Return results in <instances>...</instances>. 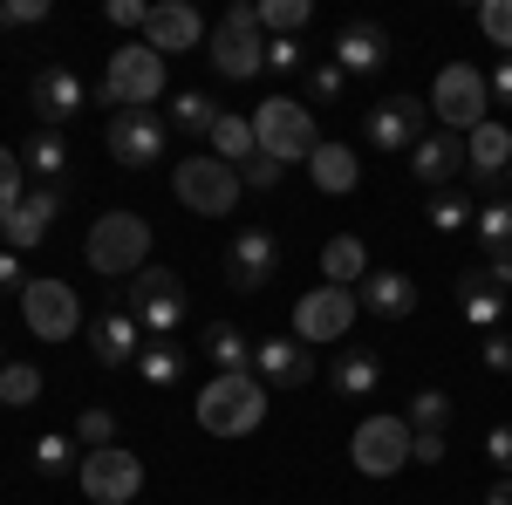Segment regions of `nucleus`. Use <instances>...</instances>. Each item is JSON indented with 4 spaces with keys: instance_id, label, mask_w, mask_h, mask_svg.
I'll return each instance as SVG.
<instances>
[{
    "instance_id": "obj_37",
    "label": "nucleus",
    "mask_w": 512,
    "mask_h": 505,
    "mask_svg": "<svg viewBox=\"0 0 512 505\" xmlns=\"http://www.w3.org/2000/svg\"><path fill=\"white\" fill-rule=\"evenodd\" d=\"M253 14H260V28H267V35H287V41H301V28H308V21H315V0H267V7H253Z\"/></svg>"
},
{
    "instance_id": "obj_50",
    "label": "nucleus",
    "mask_w": 512,
    "mask_h": 505,
    "mask_svg": "<svg viewBox=\"0 0 512 505\" xmlns=\"http://www.w3.org/2000/svg\"><path fill=\"white\" fill-rule=\"evenodd\" d=\"M410 465H444V437H417L410 430Z\"/></svg>"
},
{
    "instance_id": "obj_9",
    "label": "nucleus",
    "mask_w": 512,
    "mask_h": 505,
    "mask_svg": "<svg viewBox=\"0 0 512 505\" xmlns=\"http://www.w3.org/2000/svg\"><path fill=\"white\" fill-rule=\"evenodd\" d=\"M349 465L362 478H396V471L410 465V424L390 417V410H376V417H362L349 430Z\"/></svg>"
},
{
    "instance_id": "obj_45",
    "label": "nucleus",
    "mask_w": 512,
    "mask_h": 505,
    "mask_svg": "<svg viewBox=\"0 0 512 505\" xmlns=\"http://www.w3.org/2000/svg\"><path fill=\"white\" fill-rule=\"evenodd\" d=\"M294 69H308V48L301 41H267V76H294Z\"/></svg>"
},
{
    "instance_id": "obj_21",
    "label": "nucleus",
    "mask_w": 512,
    "mask_h": 505,
    "mask_svg": "<svg viewBox=\"0 0 512 505\" xmlns=\"http://www.w3.org/2000/svg\"><path fill=\"white\" fill-rule=\"evenodd\" d=\"M205 35H212V28L198 21L192 0H158L151 21H144V48H158V55H185V48H198Z\"/></svg>"
},
{
    "instance_id": "obj_27",
    "label": "nucleus",
    "mask_w": 512,
    "mask_h": 505,
    "mask_svg": "<svg viewBox=\"0 0 512 505\" xmlns=\"http://www.w3.org/2000/svg\"><path fill=\"white\" fill-rule=\"evenodd\" d=\"M321 280H328V287H362V280H369V246L355 233H335L321 246Z\"/></svg>"
},
{
    "instance_id": "obj_22",
    "label": "nucleus",
    "mask_w": 512,
    "mask_h": 505,
    "mask_svg": "<svg viewBox=\"0 0 512 505\" xmlns=\"http://www.w3.org/2000/svg\"><path fill=\"white\" fill-rule=\"evenodd\" d=\"M390 55H396L390 28H376V21H342V35H335V69H342V76H376Z\"/></svg>"
},
{
    "instance_id": "obj_55",
    "label": "nucleus",
    "mask_w": 512,
    "mask_h": 505,
    "mask_svg": "<svg viewBox=\"0 0 512 505\" xmlns=\"http://www.w3.org/2000/svg\"><path fill=\"white\" fill-rule=\"evenodd\" d=\"M506 185H512V164H506Z\"/></svg>"
},
{
    "instance_id": "obj_19",
    "label": "nucleus",
    "mask_w": 512,
    "mask_h": 505,
    "mask_svg": "<svg viewBox=\"0 0 512 505\" xmlns=\"http://www.w3.org/2000/svg\"><path fill=\"white\" fill-rule=\"evenodd\" d=\"M55 212H62V185H35V192L14 205V219L0 226V239H7V253H35L41 239L55 233Z\"/></svg>"
},
{
    "instance_id": "obj_20",
    "label": "nucleus",
    "mask_w": 512,
    "mask_h": 505,
    "mask_svg": "<svg viewBox=\"0 0 512 505\" xmlns=\"http://www.w3.org/2000/svg\"><path fill=\"white\" fill-rule=\"evenodd\" d=\"M506 164H512V130L499 117H485L465 137V178H472L478 192H492V185H506Z\"/></svg>"
},
{
    "instance_id": "obj_35",
    "label": "nucleus",
    "mask_w": 512,
    "mask_h": 505,
    "mask_svg": "<svg viewBox=\"0 0 512 505\" xmlns=\"http://www.w3.org/2000/svg\"><path fill=\"white\" fill-rule=\"evenodd\" d=\"M137 376H144L151 389L185 383V349H178V342H144V355H137Z\"/></svg>"
},
{
    "instance_id": "obj_26",
    "label": "nucleus",
    "mask_w": 512,
    "mask_h": 505,
    "mask_svg": "<svg viewBox=\"0 0 512 505\" xmlns=\"http://www.w3.org/2000/svg\"><path fill=\"white\" fill-rule=\"evenodd\" d=\"M328 383L342 389V396H376V383H383V355L362 349V342H342L335 369H328Z\"/></svg>"
},
{
    "instance_id": "obj_13",
    "label": "nucleus",
    "mask_w": 512,
    "mask_h": 505,
    "mask_svg": "<svg viewBox=\"0 0 512 505\" xmlns=\"http://www.w3.org/2000/svg\"><path fill=\"white\" fill-rule=\"evenodd\" d=\"M362 137H369V151H417L424 137H431V103H417V96H383L376 110H362Z\"/></svg>"
},
{
    "instance_id": "obj_11",
    "label": "nucleus",
    "mask_w": 512,
    "mask_h": 505,
    "mask_svg": "<svg viewBox=\"0 0 512 505\" xmlns=\"http://www.w3.org/2000/svg\"><path fill=\"white\" fill-rule=\"evenodd\" d=\"M362 321V301H355V287H308L301 301H294V342H349V328Z\"/></svg>"
},
{
    "instance_id": "obj_24",
    "label": "nucleus",
    "mask_w": 512,
    "mask_h": 505,
    "mask_svg": "<svg viewBox=\"0 0 512 505\" xmlns=\"http://www.w3.org/2000/svg\"><path fill=\"white\" fill-rule=\"evenodd\" d=\"M355 301L376 321H403V314H417V280L403 267H369V280L355 287Z\"/></svg>"
},
{
    "instance_id": "obj_16",
    "label": "nucleus",
    "mask_w": 512,
    "mask_h": 505,
    "mask_svg": "<svg viewBox=\"0 0 512 505\" xmlns=\"http://www.w3.org/2000/svg\"><path fill=\"white\" fill-rule=\"evenodd\" d=\"M28 96H35L41 130H69V123H76V110L89 103V82H82L69 62H41L35 82H28Z\"/></svg>"
},
{
    "instance_id": "obj_38",
    "label": "nucleus",
    "mask_w": 512,
    "mask_h": 505,
    "mask_svg": "<svg viewBox=\"0 0 512 505\" xmlns=\"http://www.w3.org/2000/svg\"><path fill=\"white\" fill-rule=\"evenodd\" d=\"M41 383H48V376H41L35 362H7V369H0V410H28L41 396Z\"/></svg>"
},
{
    "instance_id": "obj_51",
    "label": "nucleus",
    "mask_w": 512,
    "mask_h": 505,
    "mask_svg": "<svg viewBox=\"0 0 512 505\" xmlns=\"http://www.w3.org/2000/svg\"><path fill=\"white\" fill-rule=\"evenodd\" d=\"M21 287H28V280H21V253L0 246V294H21Z\"/></svg>"
},
{
    "instance_id": "obj_39",
    "label": "nucleus",
    "mask_w": 512,
    "mask_h": 505,
    "mask_svg": "<svg viewBox=\"0 0 512 505\" xmlns=\"http://www.w3.org/2000/svg\"><path fill=\"white\" fill-rule=\"evenodd\" d=\"M424 219H431L437 233H465V226L478 219V205H472L465 192H431V205H424Z\"/></svg>"
},
{
    "instance_id": "obj_17",
    "label": "nucleus",
    "mask_w": 512,
    "mask_h": 505,
    "mask_svg": "<svg viewBox=\"0 0 512 505\" xmlns=\"http://www.w3.org/2000/svg\"><path fill=\"white\" fill-rule=\"evenodd\" d=\"M82 335H89V355H96L103 369H137V355H144V321H137L130 308L96 314Z\"/></svg>"
},
{
    "instance_id": "obj_44",
    "label": "nucleus",
    "mask_w": 512,
    "mask_h": 505,
    "mask_svg": "<svg viewBox=\"0 0 512 505\" xmlns=\"http://www.w3.org/2000/svg\"><path fill=\"white\" fill-rule=\"evenodd\" d=\"M280 171H287V164H274L267 151H253L246 164H239V185H246V192H274V185H280Z\"/></svg>"
},
{
    "instance_id": "obj_41",
    "label": "nucleus",
    "mask_w": 512,
    "mask_h": 505,
    "mask_svg": "<svg viewBox=\"0 0 512 505\" xmlns=\"http://www.w3.org/2000/svg\"><path fill=\"white\" fill-rule=\"evenodd\" d=\"M478 35L512 55V0H485V7H478Z\"/></svg>"
},
{
    "instance_id": "obj_34",
    "label": "nucleus",
    "mask_w": 512,
    "mask_h": 505,
    "mask_svg": "<svg viewBox=\"0 0 512 505\" xmlns=\"http://www.w3.org/2000/svg\"><path fill=\"white\" fill-rule=\"evenodd\" d=\"M35 471L41 478H76V430H41L35 437Z\"/></svg>"
},
{
    "instance_id": "obj_40",
    "label": "nucleus",
    "mask_w": 512,
    "mask_h": 505,
    "mask_svg": "<svg viewBox=\"0 0 512 505\" xmlns=\"http://www.w3.org/2000/svg\"><path fill=\"white\" fill-rule=\"evenodd\" d=\"M28 198V164H21V151H7L0 144V226L14 219V205Z\"/></svg>"
},
{
    "instance_id": "obj_46",
    "label": "nucleus",
    "mask_w": 512,
    "mask_h": 505,
    "mask_svg": "<svg viewBox=\"0 0 512 505\" xmlns=\"http://www.w3.org/2000/svg\"><path fill=\"white\" fill-rule=\"evenodd\" d=\"M0 21L7 28H35V21H48V0H0Z\"/></svg>"
},
{
    "instance_id": "obj_31",
    "label": "nucleus",
    "mask_w": 512,
    "mask_h": 505,
    "mask_svg": "<svg viewBox=\"0 0 512 505\" xmlns=\"http://www.w3.org/2000/svg\"><path fill=\"white\" fill-rule=\"evenodd\" d=\"M205 355H212L219 376H253V342L239 335L233 321H212V328H205Z\"/></svg>"
},
{
    "instance_id": "obj_7",
    "label": "nucleus",
    "mask_w": 512,
    "mask_h": 505,
    "mask_svg": "<svg viewBox=\"0 0 512 505\" xmlns=\"http://www.w3.org/2000/svg\"><path fill=\"white\" fill-rule=\"evenodd\" d=\"M185 308H192V294H185V273L144 267L137 280H130V314L144 321V342H178V328H185Z\"/></svg>"
},
{
    "instance_id": "obj_28",
    "label": "nucleus",
    "mask_w": 512,
    "mask_h": 505,
    "mask_svg": "<svg viewBox=\"0 0 512 505\" xmlns=\"http://www.w3.org/2000/svg\"><path fill=\"white\" fill-rule=\"evenodd\" d=\"M308 178H315L321 192H355V185H362V164H355V151L349 144H328V137H321L315 144V157H308Z\"/></svg>"
},
{
    "instance_id": "obj_29",
    "label": "nucleus",
    "mask_w": 512,
    "mask_h": 505,
    "mask_svg": "<svg viewBox=\"0 0 512 505\" xmlns=\"http://www.w3.org/2000/svg\"><path fill=\"white\" fill-rule=\"evenodd\" d=\"M472 239L485 253V267H512V198H492L472 219Z\"/></svg>"
},
{
    "instance_id": "obj_25",
    "label": "nucleus",
    "mask_w": 512,
    "mask_h": 505,
    "mask_svg": "<svg viewBox=\"0 0 512 505\" xmlns=\"http://www.w3.org/2000/svg\"><path fill=\"white\" fill-rule=\"evenodd\" d=\"M458 308H465V321H472L478 335H492V328H506V314H512V301L485 280V273H458Z\"/></svg>"
},
{
    "instance_id": "obj_14",
    "label": "nucleus",
    "mask_w": 512,
    "mask_h": 505,
    "mask_svg": "<svg viewBox=\"0 0 512 505\" xmlns=\"http://www.w3.org/2000/svg\"><path fill=\"white\" fill-rule=\"evenodd\" d=\"M103 144H110V157H117L123 171H151V164H164L171 123L158 110H117V117L103 123Z\"/></svg>"
},
{
    "instance_id": "obj_36",
    "label": "nucleus",
    "mask_w": 512,
    "mask_h": 505,
    "mask_svg": "<svg viewBox=\"0 0 512 505\" xmlns=\"http://www.w3.org/2000/svg\"><path fill=\"white\" fill-rule=\"evenodd\" d=\"M403 424L417 430V437H444V430H451V396H444V389H417L410 410H403Z\"/></svg>"
},
{
    "instance_id": "obj_43",
    "label": "nucleus",
    "mask_w": 512,
    "mask_h": 505,
    "mask_svg": "<svg viewBox=\"0 0 512 505\" xmlns=\"http://www.w3.org/2000/svg\"><path fill=\"white\" fill-rule=\"evenodd\" d=\"M110 437H117V417H110V410H82L76 417V444L82 451H103Z\"/></svg>"
},
{
    "instance_id": "obj_42",
    "label": "nucleus",
    "mask_w": 512,
    "mask_h": 505,
    "mask_svg": "<svg viewBox=\"0 0 512 505\" xmlns=\"http://www.w3.org/2000/svg\"><path fill=\"white\" fill-rule=\"evenodd\" d=\"M342 89H349V76H342L335 62H321V69H308V103H315V110H328V103H342Z\"/></svg>"
},
{
    "instance_id": "obj_30",
    "label": "nucleus",
    "mask_w": 512,
    "mask_h": 505,
    "mask_svg": "<svg viewBox=\"0 0 512 505\" xmlns=\"http://www.w3.org/2000/svg\"><path fill=\"white\" fill-rule=\"evenodd\" d=\"M21 164L35 171L41 185H62V178H69V137H62V130H41V123H35V137L21 144Z\"/></svg>"
},
{
    "instance_id": "obj_53",
    "label": "nucleus",
    "mask_w": 512,
    "mask_h": 505,
    "mask_svg": "<svg viewBox=\"0 0 512 505\" xmlns=\"http://www.w3.org/2000/svg\"><path fill=\"white\" fill-rule=\"evenodd\" d=\"M485 505H512V478H499V485L485 492Z\"/></svg>"
},
{
    "instance_id": "obj_32",
    "label": "nucleus",
    "mask_w": 512,
    "mask_h": 505,
    "mask_svg": "<svg viewBox=\"0 0 512 505\" xmlns=\"http://www.w3.org/2000/svg\"><path fill=\"white\" fill-rule=\"evenodd\" d=\"M205 144H212V157H226V164H246V157L260 151V137H253V117H239V110H219V123H212V137H205Z\"/></svg>"
},
{
    "instance_id": "obj_23",
    "label": "nucleus",
    "mask_w": 512,
    "mask_h": 505,
    "mask_svg": "<svg viewBox=\"0 0 512 505\" xmlns=\"http://www.w3.org/2000/svg\"><path fill=\"white\" fill-rule=\"evenodd\" d=\"M458 164H465V137L458 130H431L417 151H410V178L424 192H451L458 185Z\"/></svg>"
},
{
    "instance_id": "obj_15",
    "label": "nucleus",
    "mask_w": 512,
    "mask_h": 505,
    "mask_svg": "<svg viewBox=\"0 0 512 505\" xmlns=\"http://www.w3.org/2000/svg\"><path fill=\"white\" fill-rule=\"evenodd\" d=\"M274 273H280V233L274 226H239L233 246H226V287L260 294Z\"/></svg>"
},
{
    "instance_id": "obj_10",
    "label": "nucleus",
    "mask_w": 512,
    "mask_h": 505,
    "mask_svg": "<svg viewBox=\"0 0 512 505\" xmlns=\"http://www.w3.org/2000/svg\"><path fill=\"white\" fill-rule=\"evenodd\" d=\"M21 321H28V335L35 342H69L82 328V301L69 280H55V273H35L28 287H21Z\"/></svg>"
},
{
    "instance_id": "obj_4",
    "label": "nucleus",
    "mask_w": 512,
    "mask_h": 505,
    "mask_svg": "<svg viewBox=\"0 0 512 505\" xmlns=\"http://www.w3.org/2000/svg\"><path fill=\"white\" fill-rule=\"evenodd\" d=\"M205 55H212V69L226 82L267 76V28H260V14L253 7H226L212 21V35H205Z\"/></svg>"
},
{
    "instance_id": "obj_48",
    "label": "nucleus",
    "mask_w": 512,
    "mask_h": 505,
    "mask_svg": "<svg viewBox=\"0 0 512 505\" xmlns=\"http://www.w3.org/2000/svg\"><path fill=\"white\" fill-rule=\"evenodd\" d=\"M103 14H110V28H130V35H144V21H151V7H144V0H110Z\"/></svg>"
},
{
    "instance_id": "obj_12",
    "label": "nucleus",
    "mask_w": 512,
    "mask_h": 505,
    "mask_svg": "<svg viewBox=\"0 0 512 505\" xmlns=\"http://www.w3.org/2000/svg\"><path fill=\"white\" fill-rule=\"evenodd\" d=\"M82 499L89 505H130L144 492V458L123 451V444H103V451H82V471H76Z\"/></svg>"
},
{
    "instance_id": "obj_2",
    "label": "nucleus",
    "mask_w": 512,
    "mask_h": 505,
    "mask_svg": "<svg viewBox=\"0 0 512 505\" xmlns=\"http://www.w3.org/2000/svg\"><path fill=\"white\" fill-rule=\"evenodd\" d=\"M192 417L205 437H253V430L267 424V383L260 376H212V383L198 389Z\"/></svg>"
},
{
    "instance_id": "obj_1",
    "label": "nucleus",
    "mask_w": 512,
    "mask_h": 505,
    "mask_svg": "<svg viewBox=\"0 0 512 505\" xmlns=\"http://www.w3.org/2000/svg\"><path fill=\"white\" fill-rule=\"evenodd\" d=\"M82 260L103 280H137L151 267V219L144 212H103L89 226V239H82Z\"/></svg>"
},
{
    "instance_id": "obj_52",
    "label": "nucleus",
    "mask_w": 512,
    "mask_h": 505,
    "mask_svg": "<svg viewBox=\"0 0 512 505\" xmlns=\"http://www.w3.org/2000/svg\"><path fill=\"white\" fill-rule=\"evenodd\" d=\"M485 89H492L499 103H512V55H506V62H499V69H492V76H485Z\"/></svg>"
},
{
    "instance_id": "obj_49",
    "label": "nucleus",
    "mask_w": 512,
    "mask_h": 505,
    "mask_svg": "<svg viewBox=\"0 0 512 505\" xmlns=\"http://www.w3.org/2000/svg\"><path fill=\"white\" fill-rule=\"evenodd\" d=\"M485 458H492V465H499V471H506V478H512V424L485 430Z\"/></svg>"
},
{
    "instance_id": "obj_54",
    "label": "nucleus",
    "mask_w": 512,
    "mask_h": 505,
    "mask_svg": "<svg viewBox=\"0 0 512 505\" xmlns=\"http://www.w3.org/2000/svg\"><path fill=\"white\" fill-rule=\"evenodd\" d=\"M0 369H7V349H0Z\"/></svg>"
},
{
    "instance_id": "obj_47",
    "label": "nucleus",
    "mask_w": 512,
    "mask_h": 505,
    "mask_svg": "<svg viewBox=\"0 0 512 505\" xmlns=\"http://www.w3.org/2000/svg\"><path fill=\"white\" fill-rule=\"evenodd\" d=\"M478 355H485V369H492V376H512V335H506V328H492Z\"/></svg>"
},
{
    "instance_id": "obj_18",
    "label": "nucleus",
    "mask_w": 512,
    "mask_h": 505,
    "mask_svg": "<svg viewBox=\"0 0 512 505\" xmlns=\"http://www.w3.org/2000/svg\"><path fill=\"white\" fill-rule=\"evenodd\" d=\"M253 376L267 389H301V383H315V355L294 335H267V342H253Z\"/></svg>"
},
{
    "instance_id": "obj_3",
    "label": "nucleus",
    "mask_w": 512,
    "mask_h": 505,
    "mask_svg": "<svg viewBox=\"0 0 512 505\" xmlns=\"http://www.w3.org/2000/svg\"><path fill=\"white\" fill-rule=\"evenodd\" d=\"M158 96H164V55L144 48V41H123L110 55V69H103V82H96V103L117 117V110H151Z\"/></svg>"
},
{
    "instance_id": "obj_8",
    "label": "nucleus",
    "mask_w": 512,
    "mask_h": 505,
    "mask_svg": "<svg viewBox=\"0 0 512 505\" xmlns=\"http://www.w3.org/2000/svg\"><path fill=\"white\" fill-rule=\"evenodd\" d=\"M431 117H437V130H458V137H472L478 123L492 117V89H485V76H478L472 62L437 69V82H431Z\"/></svg>"
},
{
    "instance_id": "obj_5",
    "label": "nucleus",
    "mask_w": 512,
    "mask_h": 505,
    "mask_svg": "<svg viewBox=\"0 0 512 505\" xmlns=\"http://www.w3.org/2000/svg\"><path fill=\"white\" fill-rule=\"evenodd\" d=\"M171 192H178V205L198 212V219H233L246 185H239V171L226 157L198 151V157H185V164H171Z\"/></svg>"
},
{
    "instance_id": "obj_6",
    "label": "nucleus",
    "mask_w": 512,
    "mask_h": 505,
    "mask_svg": "<svg viewBox=\"0 0 512 505\" xmlns=\"http://www.w3.org/2000/svg\"><path fill=\"white\" fill-rule=\"evenodd\" d=\"M253 137H260V151L274 157V164H308L315 144H321L315 110L294 103V96H267V103L253 110Z\"/></svg>"
},
{
    "instance_id": "obj_33",
    "label": "nucleus",
    "mask_w": 512,
    "mask_h": 505,
    "mask_svg": "<svg viewBox=\"0 0 512 505\" xmlns=\"http://www.w3.org/2000/svg\"><path fill=\"white\" fill-rule=\"evenodd\" d=\"M171 130H185V137H212V123H219V103L205 96V89H178L171 96Z\"/></svg>"
}]
</instances>
